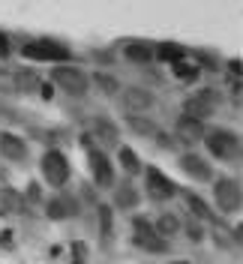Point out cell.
<instances>
[{
	"label": "cell",
	"mask_w": 243,
	"mask_h": 264,
	"mask_svg": "<svg viewBox=\"0 0 243 264\" xmlns=\"http://www.w3.org/2000/svg\"><path fill=\"white\" fill-rule=\"evenodd\" d=\"M201 141L207 144V150L216 159H237L240 156V138L228 129H210V132H204Z\"/></svg>",
	"instance_id": "1"
},
{
	"label": "cell",
	"mask_w": 243,
	"mask_h": 264,
	"mask_svg": "<svg viewBox=\"0 0 243 264\" xmlns=\"http://www.w3.org/2000/svg\"><path fill=\"white\" fill-rule=\"evenodd\" d=\"M51 78H54V84L57 87H63L69 96H84L87 93V75L78 69V66H57L54 72H51Z\"/></svg>",
	"instance_id": "2"
},
{
	"label": "cell",
	"mask_w": 243,
	"mask_h": 264,
	"mask_svg": "<svg viewBox=\"0 0 243 264\" xmlns=\"http://www.w3.org/2000/svg\"><path fill=\"white\" fill-rule=\"evenodd\" d=\"M213 111H216V93L213 90H198V93L183 99V117L204 123V117H210Z\"/></svg>",
	"instance_id": "3"
},
{
	"label": "cell",
	"mask_w": 243,
	"mask_h": 264,
	"mask_svg": "<svg viewBox=\"0 0 243 264\" xmlns=\"http://www.w3.org/2000/svg\"><path fill=\"white\" fill-rule=\"evenodd\" d=\"M39 168H42L45 183H51V186H63V183L69 180V162H66V156H63L60 150H48V153L42 156Z\"/></svg>",
	"instance_id": "4"
},
{
	"label": "cell",
	"mask_w": 243,
	"mask_h": 264,
	"mask_svg": "<svg viewBox=\"0 0 243 264\" xmlns=\"http://www.w3.org/2000/svg\"><path fill=\"white\" fill-rule=\"evenodd\" d=\"M21 54L30 57V60H51V63H63V60H69V48H66V45H57V42H48V39L21 45Z\"/></svg>",
	"instance_id": "5"
},
{
	"label": "cell",
	"mask_w": 243,
	"mask_h": 264,
	"mask_svg": "<svg viewBox=\"0 0 243 264\" xmlns=\"http://www.w3.org/2000/svg\"><path fill=\"white\" fill-rule=\"evenodd\" d=\"M144 189H147V195L150 198H156V201H168V198H174L177 195V186H174V180L171 177H165L159 168H144Z\"/></svg>",
	"instance_id": "6"
},
{
	"label": "cell",
	"mask_w": 243,
	"mask_h": 264,
	"mask_svg": "<svg viewBox=\"0 0 243 264\" xmlns=\"http://www.w3.org/2000/svg\"><path fill=\"white\" fill-rule=\"evenodd\" d=\"M132 228H135V246H141V249H147V252H165L168 249V243L153 231V225L147 222V219H141V216H135L132 219Z\"/></svg>",
	"instance_id": "7"
},
{
	"label": "cell",
	"mask_w": 243,
	"mask_h": 264,
	"mask_svg": "<svg viewBox=\"0 0 243 264\" xmlns=\"http://www.w3.org/2000/svg\"><path fill=\"white\" fill-rule=\"evenodd\" d=\"M213 198L219 204V210L231 213V210H240V186L231 180V177H219L213 183Z\"/></svg>",
	"instance_id": "8"
},
{
	"label": "cell",
	"mask_w": 243,
	"mask_h": 264,
	"mask_svg": "<svg viewBox=\"0 0 243 264\" xmlns=\"http://www.w3.org/2000/svg\"><path fill=\"white\" fill-rule=\"evenodd\" d=\"M174 135H177V141H183V144H198L201 138H204V123H198V120H192V117H177V126H174Z\"/></svg>",
	"instance_id": "9"
},
{
	"label": "cell",
	"mask_w": 243,
	"mask_h": 264,
	"mask_svg": "<svg viewBox=\"0 0 243 264\" xmlns=\"http://www.w3.org/2000/svg\"><path fill=\"white\" fill-rule=\"evenodd\" d=\"M90 171H93V180L99 186H111L114 183V171H111V162L102 150H90Z\"/></svg>",
	"instance_id": "10"
},
{
	"label": "cell",
	"mask_w": 243,
	"mask_h": 264,
	"mask_svg": "<svg viewBox=\"0 0 243 264\" xmlns=\"http://www.w3.org/2000/svg\"><path fill=\"white\" fill-rule=\"evenodd\" d=\"M120 96H123V105H126L132 114L147 111V108L153 105V93H150V90H144V87H126Z\"/></svg>",
	"instance_id": "11"
},
{
	"label": "cell",
	"mask_w": 243,
	"mask_h": 264,
	"mask_svg": "<svg viewBox=\"0 0 243 264\" xmlns=\"http://www.w3.org/2000/svg\"><path fill=\"white\" fill-rule=\"evenodd\" d=\"M0 153L12 162H24L27 159V144L12 132H0Z\"/></svg>",
	"instance_id": "12"
},
{
	"label": "cell",
	"mask_w": 243,
	"mask_h": 264,
	"mask_svg": "<svg viewBox=\"0 0 243 264\" xmlns=\"http://www.w3.org/2000/svg\"><path fill=\"white\" fill-rule=\"evenodd\" d=\"M180 168H183L192 180H210V165H207L201 156H195V153H183V156H180Z\"/></svg>",
	"instance_id": "13"
},
{
	"label": "cell",
	"mask_w": 243,
	"mask_h": 264,
	"mask_svg": "<svg viewBox=\"0 0 243 264\" xmlns=\"http://www.w3.org/2000/svg\"><path fill=\"white\" fill-rule=\"evenodd\" d=\"M93 135H96V141H102L105 147H117V141H120L117 126H114L108 117H93Z\"/></svg>",
	"instance_id": "14"
},
{
	"label": "cell",
	"mask_w": 243,
	"mask_h": 264,
	"mask_svg": "<svg viewBox=\"0 0 243 264\" xmlns=\"http://www.w3.org/2000/svg\"><path fill=\"white\" fill-rule=\"evenodd\" d=\"M45 213H48L51 219H66V216H75V204H72L69 198H51V201L45 204Z\"/></svg>",
	"instance_id": "15"
},
{
	"label": "cell",
	"mask_w": 243,
	"mask_h": 264,
	"mask_svg": "<svg viewBox=\"0 0 243 264\" xmlns=\"http://www.w3.org/2000/svg\"><path fill=\"white\" fill-rule=\"evenodd\" d=\"M114 204H117V207H126V210L135 207V204H138V189H135L132 183L117 186V189H114Z\"/></svg>",
	"instance_id": "16"
},
{
	"label": "cell",
	"mask_w": 243,
	"mask_h": 264,
	"mask_svg": "<svg viewBox=\"0 0 243 264\" xmlns=\"http://www.w3.org/2000/svg\"><path fill=\"white\" fill-rule=\"evenodd\" d=\"M156 57H159V60H168V63H180V60L186 57V48L177 45V42H162V45L156 48Z\"/></svg>",
	"instance_id": "17"
},
{
	"label": "cell",
	"mask_w": 243,
	"mask_h": 264,
	"mask_svg": "<svg viewBox=\"0 0 243 264\" xmlns=\"http://www.w3.org/2000/svg\"><path fill=\"white\" fill-rule=\"evenodd\" d=\"M177 228H180V222H177V216L174 213H162L159 219H156V225H153V231L165 240V237H174L177 234Z\"/></svg>",
	"instance_id": "18"
},
{
	"label": "cell",
	"mask_w": 243,
	"mask_h": 264,
	"mask_svg": "<svg viewBox=\"0 0 243 264\" xmlns=\"http://www.w3.org/2000/svg\"><path fill=\"white\" fill-rule=\"evenodd\" d=\"M186 207H189L192 219H213V210H210L207 201L198 198V195H186Z\"/></svg>",
	"instance_id": "19"
},
{
	"label": "cell",
	"mask_w": 243,
	"mask_h": 264,
	"mask_svg": "<svg viewBox=\"0 0 243 264\" xmlns=\"http://www.w3.org/2000/svg\"><path fill=\"white\" fill-rule=\"evenodd\" d=\"M117 156H120V165H123V171H126V174H141V159H138L129 147H120V150H117Z\"/></svg>",
	"instance_id": "20"
},
{
	"label": "cell",
	"mask_w": 243,
	"mask_h": 264,
	"mask_svg": "<svg viewBox=\"0 0 243 264\" xmlns=\"http://www.w3.org/2000/svg\"><path fill=\"white\" fill-rule=\"evenodd\" d=\"M174 75L180 78V81H198V75H201V66H195V63H186V60H180V63H174Z\"/></svg>",
	"instance_id": "21"
},
{
	"label": "cell",
	"mask_w": 243,
	"mask_h": 264,
	"mask_svg": "<svg viewBox=\"0 0 243 264\" xmlns=\"http://www.w3.org/2000/svg\"><path fill=\"white\" fill-rule=\"evenodd\" d=\"M99 234H102V240H108L111 237V228H114V216H111V207L108 204H99Z\"/></svg>",
	"instance_id": "22"
},
{
	"label": "cell",
	"mask_w": 243,
	"mask_h": 264,
	"mask_svg": "<svg viewBox=\"0 0 243 264\" xmlns=\"http://www.w3.org/2000/svg\"><path fill=\"white\" fill-rule=\"evenodd\" d=\"M126 57L135 60V63H147V60H153V51L141 42H132V45H126Z\"/></svg>",
	"instance_id": "23"
},
{
	"label": "cell",
	"mask_w": 243,
	"mask_h": 264,
	"mask_svg": "<svg viewBox=\"0 0 243 264\" xmlns=\"http://www.w3.org/2000/svg\"><path fill=\"white\" fill-rule=\"evenodd\" d=\"M129 126H132L138 135H156V123H150L147 117H138V114H135V117H129Z\"/></svg>",
	"instance_id": "24"
},
{
	"label": "cell",
	"mask_w": 243,
	"mask_h": 264,
	"mask_svg": "<svg viewBox=\"0 0 243 264\" xmlns=\"http://www.w3.org/2000/svg\"><path fill=\"white\" fill-rule=\"evenodd\" d=\"M93 81L99 84V90H102V93H117V78H111V75H105V72H96V75H93Z\"/></svg>",
	"instance_id": "25"
},
{
	"label": "cell",
	"mask_w": 243,
	"mask_h": 264,
	"mask_svg": "<svg viewBox=\"0 0 243 264\" xmlns=\"http://www.w3.org/2000/svg\"><path fill=\"white\" fill-rule=\"evenodd\" d=\"M186 237H189L192 243H201V240H204V231H201L198 219H186Z\"/></svg>",
	"instance_id": "26"
},
{
	"label": "cell",
	"mask_w": 243,
	"mask_h": 264,
	"mask_svg": "<svg viewBox=\"0 0 243 264\" xmlns=\"http://www.w3.org/2000/svg\"><path fill=\"white\" fill-rule=\"evenodd\" d=\"M153 138H156V144H159V147H165V150H171V147H174V144H177V141H174V138H171V135H165V132H156V135H153Z\"/></svg>",
	"instance_id": "27"
},
{
	"label": "cell",
	"mask_w": 243,
	"mask_h": 264,
	"mask_svg": "<svg viewBox=\"0 0 243 264\" xmlns=\"http://www.w3.org/2000/svg\"><path fill=\"white\" fill-rule=\"evenodd\" d=\"M72 249H75L72 264H84V243H81V240H75V243H72Z\"/></svg>",
	"instance_id": "28"
},
{
	"label": "cell",
	"mask_w": 243,
	"mask_h": 264,
	"mask_svg": "<svg viewBox=\"0 0 243 264\" xmlns=\"http://www.w3.org/2000/svg\"><path fill=\"white\" fill-rule=\"evenodd\" d=\"M12 54V48H9V39H6V33H0V57H9Z\"/></svg>",
	"instance_id": "29"
},
{
	"label": "cell",
	"mask_w": 243,
	"mask_h": 264,
	"mask_svg": "<svg viewBox=\"0 0 243 264\" xmlns=\"http://www.w3.org/2000/svg\"><path fill=\"white\" fill-rule=\"evenodd\" d=\"M18 84L21 87H33L36 84V75H18Z\"/></svg>",
	"instance_id": "30"
},
{
	"label": "cell",
	"mask_w": 243,
	"mask_h": 264,
	"mask_svg": "<svg viewBox=\"0 0 243 264\" xmlns=\"http://www.w3.org/2000/svg\"><path fill=\"white\" fill-rule=\"evenodd\" d=\"M39 93H42V99H51V96H54V93H51V84H42Z\"/></svg>",
	"instance_id": "31"
},
{
	"label": "cell",
	"mask_w": 243,
	"mask_h": 264,
	"mask_svg": "<svg viewBox=\"0 0 243 264\" xmlns=\"http://www.w3.org/2000/svg\"><path fill=\"white\" fill-rule=\"evenodd\" d=\"M177 264H186V261H177Z\"/></svg>",
	"instance_id": "32"
}]
</instances>
